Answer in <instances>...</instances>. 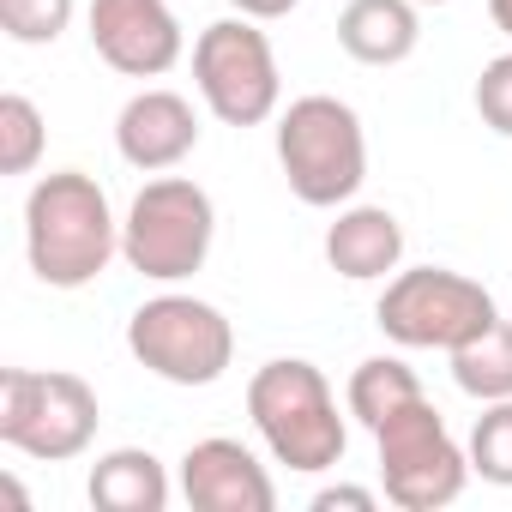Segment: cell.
<instances>
[{"instance_id":"7c38bea8","label":"cell","mask_w":512,"mask_h":512,"mask_svg":"<svg viewBox=\"0 0 512 512\" xmlns=\"http://www.w3.org/2000/svg\"><path fill=\"white\" fill-rule=\"evenodd\" d=\"M193 145H199V115L175 91H139L115 115V151L145 175L175 169L181 157H193Z\"/></svg>"},{"instance_id":"ac0fdd59","label":"cell","mask_w":512,"mask_h":512,"mask_svg":"<svg viewBox=\"0 0 512 512\" xmlns=\"http://www.w3.org/2000/svg\"><path fill=\"white\" fill-rule=\"evenodd\" d=\"M43 145H49V127H43V109L19 91L0 97V175H31L43 163Z\"/></svg>"},{"instance_id":"2e32d148","label":"cell","mask_w":512,"mask_h":512,"mask_svg":"<svg viewBox=\"0 0 512 512\" xmlns=\"http://www.w3.org/2000/svg\"><path fill=\"white\" fill-rule=\"evenodd\" d=\"M416 398H428V392H422L416 368L398 362V356H368V362L350 374V416H356L362 428H380L386 416H398V410L416 404Z\"/></svg>"},{"instance_id":"277c9868","label":"cell","mask_w":512,"mask_h":512,"mask_svg":"<svg viewBox=\"0 0 512 512\" xmlns=\"http://www.w3.org/2000/svg\"><path fill=\"white\" fill-rule=\"evenodd\" d=\"M211 235H217L211 193L187 175H163V181H145L139 199L127 205L121 260L151 284H181L205 266Z\"/></svg>"},{"instance_id":"7402d4cb","label":"cell","mask_w":512,"mask_h":512,"mask_svg":"<svg viewBox=\"0 0 512 512\" xmlns=\"http://www.w3.org/2000/svg\"><path fill=\"white\" fill-rule=\"evenodd\" d=\"M374 506H380V494L374 488H350V482L314 494V512H374Z\"/></svg>"},{"instance_id":"ba28073f","label":"cell","mask_w":512,"mask_h":512,"mask_svg":"<svg viewBox=\"0 0 512 512\" xmlns=\"http://www.w3.org/2000/svg\"><path fill=\"white\" fill-rule=\"evenodd\" d=\"M193 79L205 109L223 127H260L278 115L284 79H278V55L260 31V19H217L199 31L193 43Z\"/></svg>"},{"instance_id":"30bf717a","label":"cell","mask_w":512,"mask_h":512,"mask_svg":"<svg viewBox=\"0 0 512 512\" xmlns=\"http://www.w3.org/2000/svg\"><path fill=\"white\" fill-rule=\"evenodd\" d=\"M91 49L127 79H163L187 37L169 0H91Z\"/></svg>"},{"instance_id":"9a60e30c","label":"cell","mask_w":512,"mask_h":512,"mask_svg":"<svg viewBox=\"0 0 512 512\" xmlns=\"http://www.w3.org/2000/svg\"><path fill=\"white\" fill-rule=\"evenodd\" d=\"M91 506H103V512H163L169 506V470L145 446H115L91 464Z\"/></svg>"},{"instance_id":"3957f363","label":"cell","mask_w":512,"mask_h":512,"mask_svg":"<svg viewBox=\"0 0 512 512\" xmlns=\"http://www.w3.org/2000/svg\"><path fill=\"white\" fill-rule=\"evenodd\" d=\"M278 163L302 205H344L368 181V133L362 115L338 97H296L278 121Z\"/></svg>"},{"instance_id":"6da1fadb","label":"cell","mask_w":512,"mask_h":512,"mask_svg":"<svg viewBox=\"0 0 512 512\" xmlns=\"http://www.w3.org/2000/svg\"><path fill=\"white\" fill-rule=\"evenodd\" d=\"M25 253L49 290H85L121 253V223L109 193L85 169H55L25 199Z\"/></svg>"},{"instance_id":"ffe728a7","label":"cell","mask_w":512,"mask_h":512,"mask_svg":"<svg viewBox=\"0 0 512 512\" xmlns=\"http://www.w3.org/2000/svg\"><path fill=\"white\" fill-rule=\"evenodd\" d=\"M73 25V0H0V31L25 49L55 43Z\"/></svg>"},{"instance_id":"d4e9b609","label":"cell","mask_w":512,"mask_h":512,"mask_svg":"<svg viewBox=\"0 0 512 512\" xmlns=\"http://www.w3.org/2000/svg\"><path fill=\"white\" fill-rule=\"evenodd\" d=\"M416 7H446V0H416Z\"/></svg>"},{"instance_id":"8992f818","label":"cell","mask_w":512,"mask_h":512,"mask_svg":"<svg viewBox=\"0 0 512 512\" xmlns=\"http://www.w3.org/2000/svg\"><path fill=\"white\" fill-rule=\"evenodd\" d=\"M97 392L79 374H37V368H7L0 374V440L25 458L67 464L97 440Z\"/></svg>"},{"instance_id":"44dd1931","label":"cell","mask_w":512,"mask_h":512,"mask_svg":"<svg viewBox=\"0 0 512 512\" xmlns=\"http://www.w3.org/2000/svg\"><path fill=\"white\" fill-rule=\"evenodd\" d=\"M476 115L500 139H512V55H494L482 67V79H476Z\"/></svg>"},{"instance_id":"603a6c76","label":"cell","mask_w":512,"mask_h":512,"mask_svg":"<svg viewBox=\"0 0 512 512\" xmlns=\"http://www.w3.org/2000/svg\"><path fill=\"white\" fill-rule=\"evenodd\" d=\"M296 7H302V0H235V13H241V19H260V25L296 13Z\"/></svg>"},{"instance_id":"e0dca14e","label":"cell","mask_w":512,"mask_h":512,"mask_svg":"<svg viewBox=\"0 0 512 512\" xmlns=\"http://www.w3.org/2000/svg\"><path fill=\"white\" fill-rule=\"evenodd\" d=\"M452 380H458V392H470L482 404L512 398V320H494L488 332L458 344L452 350Z\"/></svg>"},{"instance_id":"8fae6325","label":"cell","mask_w":512,"mask_h":512,"mask_svg":"<svg viewBox=\"0 0 512 512\" xmlns=\"http://www.w3.org/2000/svg\"><path fill=\"white\" fill-rule=\"evenodd\" d=\"M181 494H187L193 512H272L278 506V488H272L266 464L253 458L241 440H223V434L187 446Z\"/></svg>"},{"instance_id":"4fadbf2b","label":"cell","mask_w":512,"mask_h":512,"mask_svg":"<svg viewBox=\"0 0 512 512\" xmlns=\"http://www.w3.org/2000/svg\"><path fill=\"white\" fill-rule=\"evenodd\" d=\"M326 260H332L338 278L374 284V278L398 272V260H404V229H398V217L386 205H350L326 229Z\"/></svg>"},{"instance_id":"cb8c5ba5","label":"cell","mask_w":512,"mask_h":512,"mask_svg":"<svg viewBox=\"0 0 512 512\" xmlns=\"http://www.w3.org/2000/svg\"><path fill=\"white\" fill-rule=\"evenodd\" d=\"M488 19H494V31L512 37V0H488Z\"/></svg>"},{"instance_id":"7a4b0ae2","label":"cell","mask_w":512,"mask_h":512,"mask_svg":"<svg viewBox=\"0 0 512 512\" xmlns=\"http://www.w3.org/2000/svg\"><path fill=\"white\" fill-rule=\"evenodd\" d=\"M247 416L260 428L266 452L302 476H320L332 464H344V416H338V398L326 386V374L302 356H278L266 362L260 374L247 380Z\"/></svg>"},{"instance_id":"52a82bcc","label":"cell","mask_w":512,"mask_h":512,"mask_svg":"<svg viewBox=\"0 0 512 512\" xmlns=\"http://www.w3.org/2000/svg\"><path fill=\"white\" fill-rule=\"evenodd\" d=\"M127 350L169 386H217L235 362V332L199 296H151L127 320Z\"/></svg>"},{"instance_id":"5bb4252c","label":"cell","mask_w":512,"mask_h":512,"mask_svg":"<svg viewBox=\"0 0 512 512\" xmlns=\"http://www.w3.org/2000/svg\"><path fill=\"white\" fill-rule=\"evenodd\" d=\"M338 43L362 67H398V61H410L416 43H422L416 0H350V7L338 13Z\"/></svg>"},{"instance_id":"9c48e42d","label":"cell","mask_w":512,"mask_h":512,"mask_svg":"<svg viewBox=\"0 0 512 512\" xmlns=\"http://www.w3.org/2000/svg\"><path fill=\"white\" fill-rule=\"evenodd\" d=\"M380 440V482H386V500L404 506V512H434V506H452L470 482V452L446 434L440 410L428 398L404 404L398 416H386L374 428Z\"/></svg>"},{"instance_id":"5b68a950","label":"cell","mask_w":512,"mask_h":512,"mask_svg":"<svg viewBox=\"0 0 512 512\" xmlns=\"http://www.w3.org/2000/svg\"><path fill=\"white\" fill-rule=\"evenodd\" d=\"M380 332L404 350H458L470 344L476 332H488L500 320L494 296L464 278V272H446V266H416V272H398L374 308Z\"/></svg>"},{"instance_id":"d6986e66","label":"cell","mask_w":512,"mask_h":512,"mask_svg":"<svg viewBox=\"0 0 512 512\" xmlns=\"http://www.w3.org/2000/svg\"><path fill=\"white\" fill-rule=\"evenodd\" d=\"M470 470L494 488H512V398H494L470 428Z\"/></svg>"}]
</instances>
